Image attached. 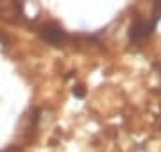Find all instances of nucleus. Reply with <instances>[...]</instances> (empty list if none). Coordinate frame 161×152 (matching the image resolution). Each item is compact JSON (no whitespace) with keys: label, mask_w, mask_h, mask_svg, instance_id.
Instances as JSON below:
<instances>
[{"label":"nucleus","mask_w":161,"mask_h":152,"mask_svg":"<svg viewBox=\"0 0 161 152\" xmlns=\"http://www.w3.org/2000/svg\"><path fill=\"white\" fill-rule=\"evenodd\" d=\"M45 36L52 41V43H58L61 38H64V32L59 29V27H52V25H48V27H45Z\"/></svg>","instance_id":"2"},{"label":"nucleus","mask_w":161,"mask_h":152,"mask_svg":"<svg viewBox=\"0 0 161 152\" xmlns=\"http://www.w3.org/2000/svg\"><path fill=\"white\" fill-rule=\"evenodd\" d=\"M154 22L152 24H143V22H136L131 27V40L132 41H142L145 36L150 34V30L154 29Z\"/></svg>","instance_id":"1"}]
</instances>
